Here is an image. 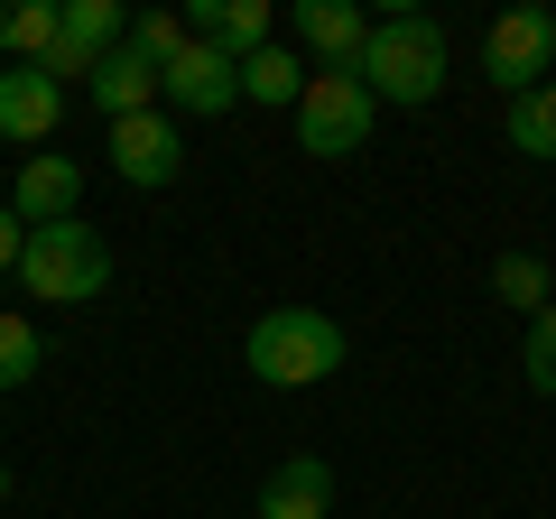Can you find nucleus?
Listing matches in <instances>:
<instances>
[{"mask_svg": "<svg viewBox=\"0 0 556 519\" xmlns=\"http://www.w3.org/2000/svg\"><path fill=\"white\" fill-rule=\"evenodd\" d=\"M343 325L325 316V306H269V316L241 334V371L260 380V390H316V380L343 371Z\"/></svg>", "mask_w": 556, "mask_h": 519, "instance_id": "nucleus-1", "label": "nucleus"}, {"mask_svg": "<svg viewBox=\"0 0 556 519\" xmlns=\"http://www.w3.org/2000/svg\"><path fill=\"white\" fill-rule=\"evenodd\" d=\"M445 28L417 20V10H390V20H371V47H362L353 75L371 84V102H408V112H427V102L445 93Z\"/></svg>", "mask_w": 556, "mask_h": 519, "instance_id": "nucleus-2", "label": "nucleus"}, {"mask_svg": "<svg viewBox=\"0 0 556 519\" xmlns=\"http://www.w3.org/2000/svg\"><path fill=\"white\" fill-rule=\"evenodd\" d=\"M20 288L47 298V306L102 298V288H112V241H102L84 214L75 223H47V232H28V251H20Z\"/></svg>", "mask_w": 556, "mask_h": 519, "instance_id": "nucleus-3", "label": "nucleus"}, {"mask_svg": "<svg viewBox=\"0 0 556 519\" xmlns=\"http://www.w3.org/2000/svg\"><path fill=\"white\" fill-rule=\"evenodd\" d=\"M371 121H380V102L362 75H306V93H298V149L306 159H353L371 140Z\"/></svg>", "mask_w": 556, "mask_h": 519, "instance_id": "nucleus-4", "label": "nucleus"}, {"mask_svg": "<svg viewBox=\"0 0 556 519\" xmlns=\"http://www.w3.org/2000/svg\"><path fill=\"white\" fill-rule=\"evenodd\" d=\"M482 75L501 84V93H538V84L556 75V10H501L492 38H482Z\"/></svg>", "mask_w": 556, "mask_h": 519, "instance_id": "nucleus-5", "label": "nucleus"}, {"mask_svg": "<svg viewBox=\"0 0 556 519\" xmlns=\"http://www.w3.org/2000/svg\"><path fill=\"white\" fill-rule=\"evenodd\" d=\"M56 130H65V84L47 65H10L0 75V149H28L38 159Z\"/></svg>", "mask_w": 556, "mask_h": 519, "instance_id": "nucleus-6", "label": "nucleus"}, {"mask_svg": "<svg viewBox=\"0 0 556 519\" xmlns=\"http://www.w3.org/2000/svg\"><path fill=\"white\" fill-rule=\"evenodd\" d=\"M186 167V130L167 112H139V121H112V177L139 186V195H159V186H177Z\"/></svg>", "mask_w": 556, "mask_h": 519, "instance_id": "nucleus-7", "label": "nucleus"}, {"mask_svg": "<svg viewBox=\"0 0 556 519\" xmlns=\"http://www.w3.org/2000/svg\"><path fill=\"white\" fill-rule=\"evenodd\" d=\"M288 28H298V47H306V65H316V75H353L362 47H371V20H362L353 0H298V10H288Z\"/></svg>", "mask_w": 556, "mask_h": 519, "instance_id": "nucleus-8", "label": "nucleus"}, {"mask_svg": "<svg viewBox=\"0 0 556 519\" xmlns=\"http://www.w3.org/2000/svg\"><path fill=\"white\" fill-rule=\"evenodd\" d=\"M159 102H177L186 121H214V112H232V102H241V65L223 56V47L195 38V47H186V56L159 75Z\"/></svg>", "mask_w": 556, "mask_h": 519, "instance_id": "nucleus-9", "label": "nucleus"}, {"mask_svg": "<svg viewBox=\"0 0 556 519\" xmlns=\"http://www.w3.org/2000/svg\"><path fill=\"white\" fill-rule=\"evenodd\" d=\"M75 204H84V167L65 159V149H38V159H20L10 214H20L28 232H47V223H75Z\"/></svg>", "mask_w": 556, "mask_h": 519, "instance_id": "nucleus-10", "label": "nucleus"}, {"mask_svg": "<svg viewBox=\"0 0 556 519\" xmlns=\"http://www.w3.org/2000/svg\"><path fill=\"white\" fill-rule=\"evenodd\" d=\"M186 28H195L204 47H223V56H260V47H278V10L269 0H195L186 10Z\"/></svg>", "mask_w": 556, "mask_h": 519, "instance_id": "nucleus-11", "label": "nucleus"}, {"mask_svg": "<svg viewBox=\"0 0 556 519\" xmlns=\"http://www.w3.org/2000/svg\"><path fill=\"white\" fill-rule=\"evenodd\" d=\"M334 510V464L325 455H288L260 482V519H325Z\"/></svg>", "mask_w": 556, "mask_h": 519, "instance_id": "nucleus-12", "label": "nucleus"}, {"mask_svg": "<svg viewBox=\"0 0 556 519\" xmlns=\"http://www.w3.org/2000/svg\"><path fill=\"white\" fill-rule=\"evenodd\" d=\"M84 93H93L102 121H139L149 102H159V65H139L130 47H112V56L93 65V84H84Z\"/></svg>", "mask_w": 556, "mask_h": 519, "instance_id": "nucleus-13", "label": "nucleus"}, {"mask_svg": "<svg viewBox=\"0 0 556 519\" xmlns=\"http://www.w3.org/2000/svg\"><path fill=\"white\" fill-rule=\"evenodd\" d=\"M306 75H316V65H306L298 47H260V56H241V102H260V112H298Z\"/></svg>", "mask_w": 556, "mask_h": 519, "instance_id": "nucleus-14", "label": "nucleus"}, {"mask_svg": "<svg viewBox=\"0 0 556 519\" xmlns=\"http://www.w3.org/2000/svg\"><path fill=\"white\" fill-rule=\"evenodd\" d=\"M492 298L519 306V316H547V306H556L547 260H538V251H501V260H492Z\"/></svg>", "mask_w": 556, "mask_h": 519, "instance_id": "nucleus-15", "label": "nucleus"}, {"mask_svg": "<svg viewBox=\"0 0 556 519\" xmlns=\"http://www.w3.org/2000/svg\"><path fill=\"white\" fill-rule=\"evenodd\" d=\"M56 28H65V0H20V10H0V47H10L20 65H47Z\"/></svg>", "mask_w": 556, "mask_h": 519, "instance_id": "nucleus-16", "label": "nucleus"}, {"mask_svg": "<svg viewBox=\"0 0 556 519\" xmlns=\"http://www.w3.org/2000/svg\"><path fill=\"white\" fill-rule=\"evenodd\" d=\"M186 47H195L186 10H130V56H139V65H159V75H167V65H177Z\"/></svg>", "mask_w": 556, "mask_h": 519, "instance_id": "nucleus-17", "label": "nucleus"}, {"mask_svg": "<svg viewBox=\"0 0 556 519\" xmlns=\"http://www.w3.org/2000/svg\"><path fill=\"white\" fill-rule=\"evenodd\" d=\"M510 149L519 159H556V75L510 102Z\"/></svg>", "mask_w": 556, "mask_h": 519, "instance_id": "nucleus-18", "label": "nucleus"}, {"mask_svg": "<svg viewBox=\"0 0 556 519\" xmlns=\"http://www.w3.org/2000/svg\"><path fill=\"white\" fill-rule=\"evenodd\" d=\"M47 371V334L28 316H0V400H10V390H28V380Z\"/></svg>", "mask_w": 556, "mask_h": 519, "instance_id": "nucleus-19", "label": "nucleus"}, {"mask_svg": "<svg viewBox=\"0 0 556 519\" xmlns=\"http://www.w3.org/2000/svg\"><path fill=\"white\" fill-rule=\"evenodd\" d=\"M519 371H529L538 400H556V306L547 316H529V343H519Z\"/></svg>", "mask_w": 556, "mask_h": 519, "instance_id": "nucleus-20", "label": "nucleus"}, {"mask_svg": "<svg viewBox=\"0 0 556 519\" xmlns=\"http://www.w3.org/2000/svg\"><path fill=\"white\" fill-rule=\"evenodd\" d=\"M20 251H28V223L0 204V269H20Z\"/></svg>", "mask_w": 556, "mask_h": 519, "instance_id": "nucleus-21", "label": "nucleus"}, {"mask_svg": "<svg viewBox=\"0 0 556 519\" xmlns=\"http://www.w3.org/2000/svg\"><path fill=\"white\" fill-rule=\"evenodd\" d=\"M0 501H10V464H0Z\"/></svg>", "mask_w": 556, "mask_h": 519, "instance_id": "nucleus-22", "label": "nucleus"}]
</instances>
